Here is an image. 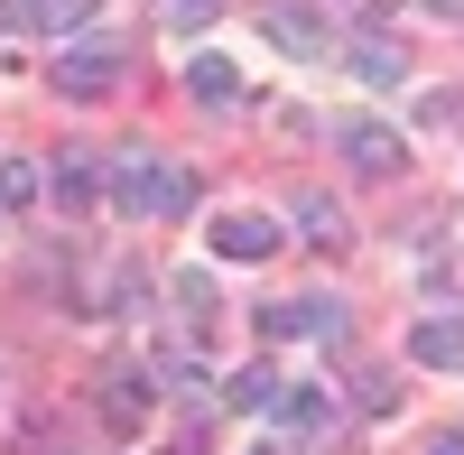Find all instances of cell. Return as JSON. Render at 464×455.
Instances as JSON below:
<instances>
[{"label": "cell", "instance_id": "6da1fadb", "mask_svg": "<svg viewBox=\"0 0 464 455\" xmlns=\"http://www.w3.org/2000/svg\"><path fill=\"white\" fill-rule=\"evenodd\" d=\"M111 196L140 223H186L196 214V168L159 159V149H111Z\"/></svg>", "mask_w": 464, "mask_h": 455}, {"label": "cell", "instance_id": "7a4b0ae2", "mask_svg": "<svg viewBox=\"0 0 464 455\" xmlns=\"http://www.w3.org/2000/svg\"><path fill=\"white\" fill-rule=\"evenodd\" d=\"M47 84L65 102H102L111 84H121V47H111V37H84V47H74V37H65V56L47 65Z\"/></svg>", "mask_w": 464, "mask_h": 455}, {"label": "cell", "instance_id": "3957f363", "mask_svg": "<svg viewBox=\"0 0 464 455\" xmlns=\"http://www.w3.org/2000/svg\"><path fill=\"white\" fill-rule=\"evenodd\" d=\"M149 409H159V372H149V363H111V382H102V419H111V437H140Z\"/></svg>", "mask_w": 464, "mask_h": 455}, {"label": "cell", "instance_id": "277c9868", "mask_svg": "<svg viewBox=\"0 0 464 455\" xmlns=\"http://www.w3.org/2000/svg\"><path fill=\"white\" fill-rule=\"evenodd\" d=\"M251 325L269 334V344H288V334L306 344V334H343V307H334V297H269Z\"/></svg>", "mask_w": 464, "mask_h": 455}, {"label": "cell", "instance_id": "5b68a950", "mask_svg": "<svg viewBox=\"0 0 464 455\" xmlns=\"http://www.w3.org/2000/svg\"><path fill=\"white\" fill-rule=\"evenodd\" d=\"M37 186L56 196V214H65V223H84V214H93V196H102V149H65V159L37 177Z\"/></svg>", "mask_w": 464, "mask_h": 455}, {"label": "cell", "instance_id": "8992f818", "mask_svg": "<svg viewBox=\"0 0 464 455\" xmlns=\"http://www.w3.org/2000/svg\"><path fill=\"white\" fill-rule=\"evenodd\" d=\"M334 149H343L362 177H400V168H409V140H400L391 121H334Z\"/></svg>", "mask_w": 464, "mask_h": 455}, {"label": "cell", "instance_id": "52a82bcc", "mask_svg": "<svg viewBox=\"0 0 464 455\" xmlns=\"http://www.w3.org/2000/svg\"><path fill=\"white\" fill-rule=\"evenodd\" d=\"M343 65H353V84H372V93H400V84H409V47H400V37H381V28H362L353 47H343Z\"/></svg>", "mask_w": 464, "mask_h": 455}, {"label": "cell", "instance_id": "ba28073f", "mask_svg": "<svg viewBox=\"0 0 464 455\" xmlns=\"http://www.w3.org/2000/svg\"><path fill=\"white\" fill-rule=\"evenodd\" d=\"M269 428H279V437H306V446H325L334 437V400L325 391H269Z\"/></svg>", "mask_w": 464, "mask_h": 455}, {"label": "cell", "instance_id": "9c48e42d", "mask_svg": "<svg viewBox=\"0 0 464 455\" xmlns=\"http://www.w3.org/2000/svg\"><path fill=\"white\" fill-rule=\"evenodd\" d=\"M279 242H288V233H279L269 214H223V223H214V260H242V270H251V260H269Z\"/></svg>", "mask_w": 464, "mask_h": 455}, {"label": "cell", "instance_id": "30bf717a", "mask_svg": "<svg viewBox=\"0 0 464 455\" xmlns=\"http://www.w3.org/2000/svg\"><path fill=\"white\" fill-rule=\"evenodd\" d=\"M186 93H196L205 111H232V102H242V93H251V74H242V65H232V56H214V47H205L196 65H186Z\"/></svg>", "mask_w": 464, "mask_h": 455}, {"label": "cell", "instance_id": "8fae6325", "mask_svg": "<svg viewBox=\"0 0 464 455\" xmlns=\"http://www.w3.org/2000/svg\"><path fill=\"white\" fill-rule=\"evenodd\" d=\"M409 363H418V372H464V316L409 325Z\"/></svg>", "mask_w": 464, "mask_h": 455}, {"label": "cell", "instance_id": "7c38bea8", "mask_svg": "<svg viewBox=\"0 0 464 455\" xmlns=\"http://www.w3.org/2000/svg\"><path fill=\"white\" fill-rule=\"evenodd\" d=\"M297 242H316V251H343V242H353V223H343V205L325 196V186H306V196H297Z\"/></svg>", "mask_w": 464, "mask_h": 455}, {"label": "cell", "instance_id": "4fadbf2b", "mask_svg": "<svg viewBox=\"0 0 464 455\" xmlns=\"http://www.w3.org/2000/svg\"><path fill=\"white\" fill-rule=\"evenodd\" d=\"M93 10H102V0H19V28H37V37H84Z\"/></svg>", "mask_w": 464, "mask_h": 455}, {"label": "cell", "instance_id": "5bb4252c", "mask_svg": "<svg viewBox=\"0 0 464 455\" xmlns=\"http://www.w3.org/2000/svg\"><path fill=\"white\" fill-rule=\"evenodd\" d=\"M269 47H288V56H325V19H316V10H269Z\"/></svg>", "mask_w": 464, "mask_h": 455}, {"label": "cell", "instance_id": "9a60e30c", "mask_svg": "<svg viewBox=\"0 0 464 455\" xmlns=\"http://www.w3.org/2000/svg\"><path fill=\"white\" fill-rule=\"evenodd\" d=\"M168 297H177V316H186V325H205V316H214V270H177Z\"/></svg>", "mask_w": 464, "mask_h": 455}, {"label": "cell", "instance_id": "2e32d148", "mask_svg": "<svg viewBox=\"0 0 464 455\" xmlns=\"http://www.w3.org/2000/svg\"><path fill=\"white\" fill-rule=\"evenodd\" d=\"M269 391H279V372L251 363V372H232V382H223V409H269Z\"/></svg>", "mask_w": 464, "mask_h": 455}, {"label": "cell", "instance_id": "e0dca14e", "mask_svg": "<svg viewBox=\"0 0 464 455\" xmlns=\"http://www.w3.org/2000/svg\"><path fill=\"white\" fill-rule=\"evenodd\" d=\"M353 409L391 419V409H400V382H391V372H353Z\"/></svg>", "mask_w": 464, "mask_h": 455}, {"label": "cell", "instance_id": "ac0fdd59", "mask_svg": "<svg viewBox=\"0 0 464 455\" xmlns=\"http://www.w3.org/2000/svg\"><path fill=\"white\" fill-rule=\"evenodd\" d=\"M0 205H10V214L37 205V168H28V159H0Z\"/></svg>", "mask_w": 464, "mask_h": 455}, {"label": "cell", "instance_id": "d6986e66", "mask_svg": "<svg viewBox=\"0 0 464 455\" xmlns=\"http://www.w3.org/2000/svg\"><path fill=\"white\" fill-rule=\"evenodd\" d=\"M418 121H428V131H464V93H428V102H418Z\"/></svg>", "mask_w": 464, "mask_h": 455}, {"label": "cell", "instance_id": "ffe728a7", "mask_svg": "<svg viewBox=\"0 0 464 455\" xmlns=\"http://www.w3.org/2000/svg\"><path fill=\"white\" fill-rule=\"evenodd\" d=\"M214 10H223V0H168V19H177V28H205Z\"/></svg>", "mask_w": 464, "mask_h": 455}, {"label": "cell", "instance_id": "44dd1931", "mask_svg": "<svg viewBox=\"0 0 464 455\" xmlns=\"http://www.w3.org/2000/svg\"><path fill=\"white\" fill-rule=\"evenodd\" d=\"M10 28H19V0H0V37H10Z\"/></svg>", "mask_w": 464, "mask_h": 455}, {"label": "cell", "instance_id": "7402d4cb", "mask_svg": "<svg viewBox=\"0 0 464 455\" xmlns=\"http://www.w3.org/2000/svg\"><path fill=\"white\" fill-rule=\"evenodd\" d=\"M428 10H437V19H464V0H428Z\"/></svg>", "mask_w": 464, "mask_h": 455}, {"label": "cell", "instance_id": "603a6c76", "mask_svg": "<svg viewBox=\"0 0 464 455\" xmlns=\"http://www.w3.org/2000/svg\"><path fill=\"white\" fill-rule=\"evenodd\" d=\"M428 455H464V437H437V446H428Z\"/></svg>", "mask_w": 464, "mask_h": 455}, {"label": "cell", "instance_id": "cb8c5ba5", "mask_svg": "<svg viewBox=\"0 0 464 455\" xmlns=\"http://www.w3.org/2000/svg\"><path fill=\"white\" fill-rule=\"evenodd\" d=\"M260 455H279V446H260Z\"/></svg>", "mask_w": 464, "mask_h": 455}]
</instances>
